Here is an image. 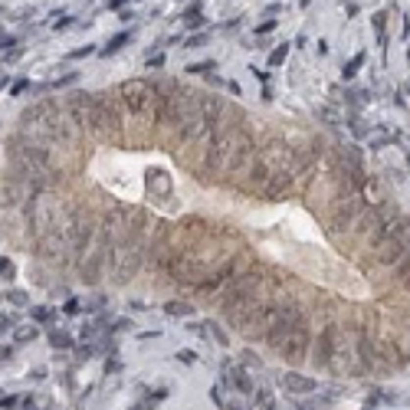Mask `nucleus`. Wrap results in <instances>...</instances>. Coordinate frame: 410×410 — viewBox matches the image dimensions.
<instances>
[{"mask_svg": "<svg viewBox=\"0 0 410 410\" xmlns=\"http://www.w3.org/2000/svg\"><path fill=\"white\" fill-rule=\"evenodd\" d=\"M243 230L263 253L282 266L295 269L302 279L318 282L345 299H371V282L338 256L325 240L322 227L302 204H233Z\"/></svg>", "mask_w": 410, "mask_h": 410, "instance_id": "1", "label": "nucleus"}]
</instances>
